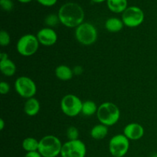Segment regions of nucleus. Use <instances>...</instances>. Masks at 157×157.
<instances>
[{"label": "nucleus", "mask_w": 157, "mask_h": 157, "mask_svg": "<svg viewBox=\"0 0 157 157\" xmlns=\"http://www.w3.org/2000/svg\"><path fill=\"white\" fill-rule=\"evenodd\" d=\"M130 149V140L124 134H117L109 142V151L113 157H124Z\"/></svg>", "instance_id": "nucleus-8"}, {"label": "nucleus", "mask_w": 157, "mask_h": 157, "mask_svg": "<svg viewBox=\"0 0 157 157\" xmlns=\"http://www.w3.org/2000/svg\"><path fill=\"white\" fill-rule=\"evenodd\" d=\"M55 75L61 81H69L73 78L74 71L70 67L64 64L58 66L55 69Z\"/></svg>", "instance_id": "nucleus-15"}, {"label": "nucleus", "mask_w": 157, "mask_h": 157, "mask_svg": "<svg viewBox=\"0 0 157 157\" xmlns=\"http://www.w3.org/2000/svg\"><path fill=\"white\" fill-rule=\"evenodd\" d=\"M124 22L122 19H120L118 18L112 17L108 18L105 22V28L108 32H119L124 28Z\"/></svg>", "instance_id": "nucleus-17"}, {"label": "nucleus", "mask_w": 157, "mask_h": 157, "mask_svg": "<svg viewBox=\"0 0 157 157\" xmlns=\"http://www.w3.org/2000/svg\"><path fill=\"white\" fill-rule=\"evenodd\" d=\"M24 157H42L41 155L40 154L38 151H34V152H29L25 155Z\"/></svg>", "instance_id": "nucleus-27"}, {"label": "nucleus", "mask_w": 157, "mask_h": 157, "mask_svg": "<svg viewBox=\"0 0 157 157\" xmlns=\"http://www.w3.org/2000/svg\"><path fill=\"white\" fill-rule=\"evenodd\" d=\"M0 70L5 76L12 77L16 71V66L12 60L8 58L0 60Z\"/></svg>", "instance_id": "nucleus-14"}, {"label": "nucleus", "mask_w": 157, "mask_h": 157, "mask_svg": "<svg viewBox=\"0 0 157 157\" xmlns=\"http://www.w3.org/2000/svg\"><path fill=\"white\" fill-rule=\"evenodd\" d=\"M108 133V128L107 126L104 125L102 124L95 125L90 130V136L93 139L100 140L104 139Z\"/></svg>", "instance_id": "nucleus-18"}, {"label": "nucleus", "mask_w": 157, "mask_h": 157, "mask_svg": "<svg viewBox=\"0 0 157 157\" xmlns=\"http://www.w3.org/2000/svg\"><path fill=\"white\" fill-rule=\"evenodd\" d=\"M62 146L59 138L47 135L39 140L38 151L42 157H57L61 155Z\"/></svg>", "instance_id": "nucleus-3"}, {"label": "nucleus", "mask_w": 157, "mask_h": 157, "mask_svg": "<svg viewBox=\"0 0 157 157\" xmlns=\"http://www.w3.org/2000/svg\"><path fill=\"white\" fill-rule=\"evenodd\" d=\"M8 55L6 53H4V52H2L0 54V60H2V59H6V58H8Z\"/></svg>", "instance_id": "nucleus-29"}, {"label": "nucleus", "mask_w": 157, "mask_h": 157, "mask_svg": "<svg viewBox=\"0 0 157 157\" xmlns=\"http://www.w3.org/2000/svg\"><path fill=\"white\" fill-rule=\"evenodd\" d=\"M122 21L129 28L138 27L144 22V13L137 6H130L123 12Z\"/></svg>", "instance_id": "nucleus-10"}, {"label": "nucleus", "mask_w": 157, "mask_h": 157, "mask_svg": "<svg viewBox=\"0 0 157 157\" xmlns=\"http://www.w3.org/2000/svg\"><path fill=\"white\" fill-rule=\"evenodd\" d=\"M92 2H94L95 3H101L103 2H104L105 0H91Z\"/></svg>", "instance_id": "nucleus-32"}, {"label": "nucleus", "mask_w": 157, "mask_h": 157, "mask_svg": "<svg viewBox=\"0 0 157 157\" xmlns=\"http://www.w3.org/2000/svg\"><path fill=\"white\" fill-rule=\"evenodd\" d=\"M39 4L41 6H47V7H50V6H55L57 3L58 0H36Z\"/></svg>", "instance_id": "nucleus-26"}, {"label": "nucleus", "mask_w": 157, "mask_h": 157, "mask_svg": "<svg viewBox=\"0 0 157 157\" xmlns=\"http://www.w3.org/2000/svg\"><path fill=\"white\" fill-rule=\"evenodd\" d=\"M40 103L36 98H32L27 99L24 105V111L28 116L33 117L38 113L40 110Z\"/></svg>", "instance_id": "nucleus-13"}, {"label": "nucleus", "mask_w": 157, "mask_h": 157, "mask_svg": "<svg viewBox=\"0 0 157 157\" xmlns=\"http://www.w3.org/2000/svg\"><path fill=\"white\" fill-rule=\"evenodd\" d=\"M39 44L37 36L32 34L24 35L17 41V52L22 56H32L37 52Z\"/></svg>", "instance_id": "nucleus-5"}, {"label": "nucleus", "mask_w": 157, "mask_h": 157, "mask_svg": "<svg viewBox=\"0 0 157 157\" xmlns=\"http://www.w3.org/2000/svg\"><path fill=\"white\" fill-rule=\"evenodd\" d=\"M75 37L81 44L91 45L98 39V31L91 23L83 22L76 28Z\"/></svg>", "instance_id": "nucleus-4"}, {"label": "nucleus", "mask_w": 157, "mask_h": 157, "mask_svg": "<svg viewBox=\"0 0 157 157\" xmlns=\"http://www.w3.org/2000/svg\"><path fill=\"white\" fill-rule=\"evenodd\" d=\"M38 146H39V140H37L34 137H27L22 141L21 147L23 150H25L27 153L29 152L38 151Z\"/></svg>", "instance_id": "nucleus-19"}, {"label": "nucleus", "mask_w": 157, "mask_h": 157, "mask_svg": "<svg viewBox=\"0 0 157 157\" xmlns=\"http://www.w3.org/2000/svg\"><path fill=\"white\" fill-rule=\"evenodd\" d=\"M36 36L40 44L44 46L54 45L58 40V35L56 32L49 27L40 29Z\"/></svg>", "instance_id": "nucleus-11"}, {"label": "nucleus", "mask_w": 157, "mask_h": 157, "mask_svg": "<svg viewBox=\"0 0 157 157\" xmlns=\"http://www.w3.org/2000/svg\"><path fill=\"white\" fill-rule=\"evenodd\" d=\"M18 1L21 3H29L31 1H32V0H18Z\"/></svg>", "instance_id": "nucleus-31"}, {"label": "nucleus", "mask_w": 157, "mask_h": 157, "mask_svg": "<svg viewBox=\"0 0 157 157\" xmlns=\"http://www.w3.org/2000/svg\"><path fill=\"white\" fill-rule=\"evenodd\" d=\"M87 147L85 144L80 140H68L62 146L61 152V157H85Z\"/></svg>", "instance_id": "nucleus-9"}, {"label": "nucleus", "mask_w": 157, "mask_h": 157, "mask_svg": "<svg viewBox=\"0 0 157 157\" xmlns=\"http://www.w3.org/2000/svg\"><path fill=\"white\" fill-rule=\"evenodd\" d=\"M11 38L6 31L2 30L0 32V44L2 46H7L10 44Z\"/></svg>", "instance_id": "nucleus-22"}, {"label": "nucleus", "mask_w": 157, "mask_h": 157, "mask_svg": "<svg viewBox=\"0 0 157 157\" xmlns=\"http://www.w3.org/2000/svg\"><path fill=\"white\" fill-rule=\"evenodd\" d=\"M124 135L130 140H138L144 136V129L140 124L130 123L124 127Z\"/></svg>", "instance_id": "nucleus-12"}, {"label": "nucleus", "mask_w": 157, "mask_h": 157, "mask_svg": "<svg viewBox=\"0 0 157 157\" xmlns=\"http://www.w3.org/2000/svg\"><path fill=\"white\" fill-rule=\"evenodd\" d=\"M0 6L3 10L9 12L13 8V2L12 0H0Z\"/></svg>", "instance_id": "nucleus-24"}, {"label": "nucleus", "mask_w": 157, "mask_h": 157, "mask_svg": "<svg viewBox=\"0 0 157 157\" xmlns=\"http://www.w3.org/2000/svg\"><path fill=\"white\" fill-rule=\"evenodd\" d=\"M121 111L117 106L111 102H104L98 107L97 117L101 124L111 127L118 122Z\"/></svg>", "instance_id": "nucleus-2"}, {"label": "nucleus", "mask_w": 157, "mask_h": 157, "mask_svg": "<svg viewBox=\"0 0 157 157\" xmlns=\"http://www.w3.org/2000/svg\"><path fill=\"white\" fill-rule=\"evenodd\" d=\"M98 110V107L95 102L92 101H86L83 102L82 105V110H81V113L84 115V116L90 117L94 115V113H97Z\"/></svg>", "instance_id": "nucleus-20"}, {"label": "nucleus", "mask_w": 157, "mask_h": 157, "mask_svg": "<svg viewBox=\"0 0 157 157\" xmlns=\"http://www.w3.org/2000/svg\"><path fill=\"white\" fill-rule=\"evenodd\" d=\"M58 22H60V20L58 15L51 14L45 18V23L48 26H55L58 24Z\"/></svg>", "instance_id": "nucleus-23"}, {"label": "nucleus", "mask_w": 157, "mask_h": 157, "mask_svg": "<svg viewBox=\"0 0 157 157\" xmlns=\"http://www.w3.org/2000/svg\"><path fill=\"white\" fill-rule=\"evenodd\" d=\"M15 90L21 98L29 99L36 94L37 86L32 78L21 76L15 80Z\"/></svg>", "instance_id": "nucleus-7"}, {"label": "nucleus", "mask_w": 157, "mask_h": 157, "mask_svg": "<svg viewBox=\"0 0 157 157\" xmlns=\"http://www.w3.org/2000/svg\"><path fill=\"white\" fill-rule=\"evenodd\" d=\"M60 22L67 28H77L84 22V12L80 5L75 2H67L58 10Z\"/></svg>", "instance_id": "nucleus-1"}, {"label": "nucleus", "mask_w": 157, "mask_h": 157, "mask_svg": "<svg viewBox=\"0 0 157 157\" xmlns=\"http://www.w3.org/2000/svg\"><path fill=\"white\" fill-rule=\"evenodd\" d=\"M83 68L81 66H76V67H75V68H74L73 71H74V75H81V74L83 73Z\"/></svg>", "instance_id": "nucleus-28"}, {"label": "nucleus", "mask_w": 157, "mask_h": 157, "mask_svg": "<svg viewBox=\"0 0 157 157\" xmlns=\"http://www.w3.org/2000/svg\"><path fill=\"white\" fill-rule=\"evenodd\" d=\"M5 127V121L3 119H0V130H2Z\"/></svg>", "instance_id": "nucleus-30"}, {"label": "nucleus", "mask_w": 157, "mask_h": 157, "mask_svg": "<svg viewBox=\"0 0 157 157\" xmlns=\"http://www.w3.org/2000/svg\"><path fill=\"white\" fill-rule=\"evenodd\" d=\"M108 9L114 13H121L127 9V0H107Z\"/></svg>", "instance_id": "nucleus-16"}, {"label": "nucleus", "mask_w": 157, "mask_h": 157, "mask_svg": "<svg viewBox=\"0 0 157 157\" xmlns=\"http://www.w3.org/2000/svg\"><path fill=\"white\" fill-rule=\"evenodd\" d=\"M10 90V86L6 81H2L0 83V93L2 94H6Z\"/></svg>", "instance_id": "nucleus-25"}, {"label": "nucleus", "mask_w": 157, "mask_h": 157, "mask_svg": "<svg viewBox=\"0 0 157 157\" xmlns=\"http://www.w3.org/2000/svg\"><path fill=\"white\" fill-rule=\"evenodd\" d=\"M83 102L78 96L67 94L61 99V108L63 113L67 117H75L81 113Z\"/></svg>", "instance_id": "nucleus-6"}, {"label": "nucleus", "mask_w": 157, "mask_h": 157, "mask_svg": "<svg viewBox=\"0 0 157 157\" xmlns=\"http://www.w3.org/2000/svg\"><path fill=\"white\" fill-rule=\"evenodd\" d=\"M151 157H157V153H154Z\"/></svg>", "instance_id": "nucleus-33"}, {"label": "nucleus", "mask_w": 157, "mask_h": 157, "mask_svg": "<svg viewBox=\"0 0 157 157\" xmlns=\"http://www.w3.org/2000/svg\"><path fill=\"white\" fill-rule=\"evenodd\" d=\"M67 136L69 140H76L79 137V131L75 127H70L67 130Z\"/></svg>", "instance_id": "nucleus-21"}]
</instances>
